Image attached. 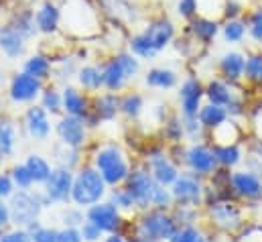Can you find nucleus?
I'll use <instances>...</instances> for the list:
<instances>
[{"instance_id":"obj_1","label":"nucleus","mask_w":262,"mask_h":242,"mask_svg":"<svg viewBox=\"0 0 262 242\" xmlns=\"http://www.w3.org/2000/svg\"><path fill=\"white\" fill-rule=\"evenodd\" d=\"M177 230H179L177 220L173 216L157 210V212H150L148 216L142 218V222L138 226V238H140V242L171 240Z\"/></svg>"},{"instance_id":"obj_2","label":"nucleus","mask_w":262,"mask_h":242,"mask_svg":"<svg viewBox=\"0 0 262 242\" xmlns=\"http://www.w3.org/2000/svg\"><path fill=\"white\" fill-rule=\"evenodd\" d=\"M104 191H106V182H104L102 173L96 169H83L73 179L71 197L77 206H94L100 201Z\"/></svg>"},{"instance_id":"obj_3","label":"nucleus","mask_w":262,"mask_h":242,"mask_svg":"<svg viewBox=\"0 0 262 242\" xmlns=\"http://www.w3.org/2000/svg\"><path fill=\"white\" fill-rule=\"evenodd\" d=\"M96 167L98 171L102 173L104 182L110 183V185H116V183L128 179V163L122 155L120 149L116 147H106L102 149L98 155H96Z\"/></svg>"},{"instance_id":"obj_4","label":"nucleus","mask_w":262,"mask_h":242,"mask_svg":"<svg viewBox=\"0 0 262 242\" xmlns=\"http://www.w3.org/2000/svg\"><path fill=\"white\" fill-rule=\"evenodd\" d=\"M173 199L179 201V206H199L205 197V187L197 173H181L175 183L171 185Z\"/></svg>"},{"instance_id":"obj_5","label":"nucleus","mask_w":262,"mask_h":242,"mask_svg":"<svg viewBox=\"0 0 262 242\" xmlns=\"http://www.w3.org/2000/svg\"><path fill=\"white\" fill-rule=\"evenodd\" d=\"M43 208V201L37 195H31L27 191H20L16 195H12L10 201V220L14 224L20 226H29L33 222H37L39 210Z\"/></svg>"},{"instance_id":"obj_6","label":"nucleus","mask_w":262,"mask_h":242,"mask_svg":"<svg viewBox=\"0 0 262 242\" xmlns=\"http://www.w3.org/2000/svg\"><path fill=\"white\" fill-rule=\"evenodd\" d=\"M142 35L148 39V43L155 47V51L161 53V51H165V49L175 41V37H177V27H175V23H173L171 18L159 16V18H152V21L144 27Z\"/></svg>"},{"instance_id":"obj_7","label":"nucleus","mask_w":262,"mask_h":242,"mask_svg":"<svg viewBox=\"0 0 262 242\" xmlns=\"http://www.w3.org/2000/svg\"><path fill=\"white\" fill-rule=\"evenodd\" d=\"M205 98V86L197 77H187L179 88V104L183 118H197L201 110V102Z\"/></svg>"},{"instance_id":"obj_8","label":"nucleus","mask_w":262,"mask_h":242,"mask_svg":"<svg viewBox=\"0 0 262 242\" xmlns=\"http://www.w3.org/2000/svg\"><path fill=\"white\" fill-rule=\"evenodd\" d=\"M185 163L189 165V169L197 173L199 177H207V175H213V171L220 167L217 165V159H215V153H213V147H207V145H191L187 151H185Z\"/></svg>"},{"instance_id":"obj_9","label":"nucleus","mask_w":262,"mask_h":242,"mask_svg":"<svg viewBox=\"0 0 262 242\" xmlns=\"http://www.w3.org/2000/svg\"><path fill=\"white\" fill-rule=\"evenodd\" d=\"M159 183L155 182L152 173H144V171H134L132 175H128V191H130L132 199H134V206L138 208H148L152 206V197H155V191H157Z\"/></svg>"},{"instance_id":"obj_10","label":"nucleus","mask_w":262,"mask_h":242,"mask_svg":"<svg viewBox=\"0 0 262 242\" xmlns=\"http://www.w3.org/2000/svg\"><path fill=\"white\" fill-rule=\"evenodd\" d=\"M209 216L211 222L222 230H236L242 226V212L230 199H217L209 204Z\"/></svg>"},{"instance_id":"obj_11","label":"nucleus","mask_w":262,"mask_h":242,"mask_svg":"<svg viewBox=\"0 0 262 242\" xmlns=\"http://www.w3.org/2000/svg\"><path fill=\"white\" fill-rule=\"evenodd\" d=\"M41 82H43V79L31 75V73H27V71L16 73V75L12 77L10 90H8L12 102H18V104H23V102H33V100L41 94V90H43V84H41Z\"/></svg>"},{"instance_id":"obj_12","label":"nucleus","mask_w":262,"mask_h":242,"mask_svg":"<svg viewBox=\"0 0 262 242\" xmlns=\"http://www.w3.org/2000/svg\"><path fill=\"white\" fill-rule=\"evenodd\" d=\"M230 187H232V193H236L242 199L254 201V199L262 197V179L260 175L252 169L234 171L232 179H230Z\"/></svg>"},{"instance_id":"obj_13","label":"nucleus","mask_w":262,"mask_h":242,"mask_svg":"<svg viewBox=\"0 0 262 242\" xmlns=\"http://www.w3.org/2000/svg\"><path fill=\"white\" fill-rule=\"evenodd\" d=\"M220 31H222L220 18H211V16L199 14L193 21L187 23V33L191 35V39L195 43H201V45H211L213 39L220 35Z\"/></svg>"},{"instance_id":"obj_14","label":"nucleus","mask_w":262,"mask_h":242,"mask_svg":"<svg viewBox=\"0 0 262 242\" xmlns=\"http://www.w3.org/2000/svg\"><path fill=\"white\" fill-rule=\"evenodd\" d=\"M220 75L230 84H240L246 73V55L240 51H226L220 57Z\"/></svg>"},{"instance_id":"obj_15","label":"nucleus","mask_w":262,"mask_h":242,"mask_svg":"<svg viewBox=\"0 0 262 242\" xmlns=\"http://www.w3.org/2000/svg\"><path fill=\"white\" fill-rule=\"evenodd\" d=\"M238 96H240V94L236 92V84H230V82H226L224 77L209 79L207 86H205V98H207V102L217 104V106H224L226 110H228V106H230Z\"/></svg>"},{"instance_id":"obj_16","label":"nucleus","mask_w":262,"mask_h":242,"mask_svg":"<svg viewBox=\"0 0 262 242\" xmlns=\"http://www.w3.org/2000/svg\"><path fill=\"white\" fill-rule=\"evenodd\" d=\"M25 41L27 37L12 25V23H6V25H0V51L10 57V59H16L25 53Z\"/></svg>"},{"instance_id":"obj_17","label":"nucleus","mask_w":262,"mask_h":242,"mask_svg":"<svg viewBox=\"0 0 262 242\" xmlns=\"http://www.w3.org/2000/svg\"><path fill=\"white\" fill-rule=\"evenodd\" d=\"M73 189V175L67 167L55 169L47 179V197L51 201H66Z\"/></svg>"},{"instance_id":"obj_18","label":"nucleus","mask_w":262,"mask_h":242,"mask_svg":"<svg viewBox=\"0 0 262 242\" xmlns=\"http://www.w3.org/2000/svg\"><path fill=\"white\" fill-rule=\"evenodd\" d=\"M88 220L100 226L104 232H110L120 224V214L114 204H94L88 210Z\"/></svg>"},{"instance_id":"obj_19","label":"nucleus","mask_w":262,"mask_h":242,"mask_svg":"<svg viewBox=\"0 0 262 242\" xmlns=\"http://www.w3.org/2000/svg\"><path fill=\"white\" fill-rule=\"evenodd\" d=\"M57 134L63 140V145H69L73 149H77L83 138H85V128H83V120L79 116H71L67 114L66 118H61L57 124Z\"/></svg>"},{"instance_id":"obj_20","label":"nucleus","mask_w":262,"mask_h":242,"mask_svg":"<svg viewBox=\"0 0 262 242\" xmlns=\"http://www.w3.org/2000/svg\"><path fill=\"white\" fill-rule=\"evenodd\" d=\"M59 21H61V10L55 2L47 0L39 6V10L35 12V23H37V31L43 35H51L59 29Z\"/></svg>"},{"instance_id":"obj_21","label":"nucleus","mask_w":262,"mask_h":242,"mask_svg":"<svg viewBox=\"0 0 262 242\" xmlns=\"http://www.w3.org/2000/svg\"><path fill=\"white\" fill-rule=\"evenodd\" d=\"M27 130L33 138H39L43 140L49 130H51V124H49V116H47V110L43 106H33L29 108L27 112Z\"/></svg>"},{"instance_id":"obj_22","label":"nucleus","mask_w":262,"mask_h":242,"mask_svg":"<svg viewBox=\"0 0 262 242\" xmlns=\"http://www.w3.org/2000/svg\"><path fill=\"white\" fill-rule=\"evenodd\" d=\"M150 167H152V177H155V182L165 185V187H167V185H173L175 179L179 177V171H177L175 163H173L169 157H165V155L152 157Z\"/></svg>"},{"instance_id":"obj_23","label":"nucleus","mask_w":262,"mask_h":242,"mask_svg":"<svg viewBox=\"0 0 262 242\" xmlns=\"http://www.w3.org/2000/svg\"><path fill=\"white\" fill-rule=\"evenodd\" d=\"M222 39L230 45H240L246 37H248V27H246V18L240 16V18H226L224 25H222V31H220Z\"/></svg>"},{"instance_id":"obj_24","label":"nucleus","mask_w":262,"mask_h":242,"mask_svg":"<svg viewBox=\"0 0 262 242\" xmlns=\"http://www.w3.org/2000/svg\"><path fill=\"white\" fill-rule=\"evenodd\" d=\"M126 73H124V69L120 67V63L118 59L114 57V59H110L104 67H102V84H104V88H108L110 92H118L124 84H126Z\"/></svg>"},{"instance_id":"obj_25","label":"nucleus","mask_w":262,"mask_h":242,"mask_svg":"<svg viewBox=\"0 0 262 242\" xmlns=\"http://www.w3.org/2000/svg\"><path fill=\"white\" fill-rule=\"evenodd\" d=\"M197 118H199V122H201V126H203V128L213 130V128H217L220 124H224V122L228 120V118H230V114H228V110H226L224 106H217V104L207 102V104H203V106H201V110H199Z\"/></svg>"},{"instance_id":"obj_26","label":"nucleus","mask_w":262,"mask_h":242,"mask_svg":"<svg viewBox=\"0 0 262 242\" xmlns=\"http://www.w3.org/2000/svg\"><path fill=\"white\" fill-rule=\"evenodd\" d=\"M144 82L155 90H171L177 86V73L169 67H152L148 69Z\"/></svg>"},{"instance_id":"obj_27","label":"nucleus","mask_w":262,"mask_h":242,"mask_svg":"<svg viewBox=\"0 0 262 242\" xmlns=\"http://www.w3.org/2000/svg\"><path fill=\"white\" fill-rule=\"evenodd\" d=\"M213 153H215L217 165L224 167V169L236 167L242 161V151L236 143H232V145H213Z\"/></svg>"},{"instance_id":"obj_28","label":"nucleus","mask_w":262,"mask_h":242,"mask_svg":"<svg viewBox=\"0 0 262 242\" xmlns=\"http://www.w3.org/2000/svg\"><path fill=\"white\" fill-rule=\"evenodd\" d=\"M61 96H63V108L67 110V114L79 116V118H85L88 116V102H85V98L77 90L66 88Z\"/></svg>"},{"instance_id":"obj_29","label":"nucleus","mask_w":262,"mask_h":242,"mask_svg":"<svg viewBox=\"0 0 262 242\" xmlns=\"http://www.w3.org/2000/svg\"><path fill=\"white\" fill-rule=\"evenodd\" d=\"M246 27H248V37L252 39L254 45L262 47V2L256 6H250L244 14Z\"/></svg>"},{"instance_id":"obj_30","label":"nucleus","mask_w":262,"mask_h":242,"mask_svg":"<svg viewBox=\"0 0 262 242\" xmlns=\"http://www.w3.org/2000/svg\"><path fill=\"white\" fill-rule=\"evenodd\" d=\"M25 165H27V169H29V173H31V177H33L35 183H47V179L53 173L51 171V165L43 157H39V155H31Z\"/></svg>"},{"instance_id":"obj_31","label":"nucleus","mask_w":262,"mask_h":242,"mask_svg":"<svg viewBox=\"0 0 262 242\" xmlns=\"http://www.w3.org/2000/svg\"><path fill=\"white\" fill-rule=\"evenodd\" d=\"M120 110V100L114 94H104L96 100V116L104 120H112Z\"/></svg>"},{"instance_id":"obj_32","label":"nucleus","mask_w":262,"mask_h":242,"mask_svg":"<svg viewBox=\"0 0 262 242\" xmlns=\"http://www.w3.org/2000/svg\"><path fill=\"white\" fill-rule=\"evenodd\" d=\"M244 79L262 88V51H252V53L246 55V73H244Z\"/></svg>"},{"instance_id":"obj_33","label":"nucleus","mask_w":262,"mask_h":242,"mask_svg":"<svg viewBox=\"0 0 262 242\" xmlns=\"http://www.w3.org/2000/svg\"><path fill=\"white\" fill-rule=\"evenodd\" d=\"M77 79H79V84H81L85 90H92V92H96V90H100V88L104 86V84H102V69L96 67V65H85V67H81L79 73H77Z\"/></svg>"},{"instance_id":"obj_34","label":"nucleus","mask_w":262,"mask_h":242,"mask_svg":"<svg viewBox=\"0 0 262 242\" xmlns=\"http://www.w3.org/2000/svg\"><path fill=\"white\" fill-rule=\"evenodd\" d=\"M23 71H27V73H31V75H35L39 79H45L51 73V61L45 55H31L29 59L25 61V69Z\"/></svg>"},{"instance_id":"obj_35","label":"nucleus","mask_w":262,"mask_h":242,"mask_svg":"<svg viewBox=\"0 0 262 242\" xmlns=\"http://www.w3.org/2000/svg\"><path fill=\"white\" fill-rule=\"evenodd\" d=\"M128 47H130L132 55H136V57H140V59H155V57L159 55V53L155 51V47L148 43V39H146L142 33H138V35L132 37Z\"/></svg>"},{"instance_id":"obj_36","label":"nucleus","mask_w":262,"mask_h":242,"mask_svg":"<svg viewBox=\"0 0 262 242\" xmlns=\"http://www.w3.org/2000/svg\"><path fill=\"white\" fill-rule=\"evenodd\" d=\"M12 25L29 39L31 35L37 33V23H35V12L33 10H18V14L14 16Z\"/></svg>"},{"instance_id":"obj_37","label":"nucleus","mask_w":262,"mask_h":242,"mask_svg":"<svg viewBox=\"0 0 262 242\" xmlns=\"http://www.w3.org/2000/svg\"><path fill=\"white\" fill-rule=\"evenodd\" d=\"M169 242H205L203 232L191 226V224H185V226H179V230L175 232V236Z\"/></svg>"},{"instance_id":"obj_38","label":"nucleus","mask_w":262,"mask_h":242,"mask_svg":"<svg viewBox=\"0 0 262 242\" xmlns=\"http://www.w3.org/2000/svg\"><path fill=\"white\" fill-rule=\"evenodd\" d=\"M14 149V126L10 122H0V153L10 155Z\"/></svg>"},{"instance_id":"obj_39","label":"nucleus","mask_w":262,"mask_h":242,"mask_svg":"<svg viewBox=\"0 0 262 242\" xmlns=\"http://www.w3.org/2000/svg\"><path fill=\"white\" fill-rule=\"evenodd\" d=\"M201 12V0H177V14L183 21H193Z\"/></svg>"},{"instance_id":"obj_40","label":"nucleus","mask_w":262,"mask_h":242,"mask_svg":"<svg viewBox=\"0 0 262 242\" xmlns=\"http://www.w3.org/2000/svg\"><path fill=\"white\" fill-rule=\"evenodd\" d=\"M120 110L124 114H128L132 118H136L142 112V96L140 94H126L120 100Z\"/></svg>"},{"instance_id":"obj_41","label":"nucleus","mask_w":262,"mask_h":242,"mask_svg":"<svg viewBox=\"0 0 262 242\" xmlns=\"http://www.w3.org/2000/svg\"><path fill=\"white\" fill-rule=\"evenodd\" d=\"M43 108L51 114L59 112L63 108V96L57 90H45L43 92Z\"/></svg>"},{"instance_id":"obj_42","label":"nucleus","mask_w":262,"mask_h":242,"mask_svg":"<svg viewBox=\"0 0 262 242\" xmlns=\"http://www.w3.org/2000/svg\"><path fill=\"white\" fill-rule=\"evenodd\" d=\"M116 59L120 63V67L124 69V73H126L128 79L134 77L140 71V63L136 59V55H132V53H120V55H116Z\"/></svg>"},{"instance_id":"obj_43","label":"nucleus","mask_w":262,"mask_h":242,"mask_svg":"<svg viewBox=\"0 0 262 242\" xmlns=\"http://www.w3.org/2000/svg\"><path fill=\"white\" fill-rule=\"evenodd\" d=\"M12 182L16 183L20 189H29L31 183H35L33 177H31V173H29V169H27V165H16L12 169Z\"/></svg>"},{"instance_id":"obj_44","label":"nucleus","mask_w":262,"mask_h":242,"mask_svg":"<svg viewBox=\"0 0 262 242\" xmlns=\"http://www.w3.org/2000/svg\"><path fill=\"white\" fill-rule=\"evenodd\" d=\"M102 228L100 226H96L94 222H85L83 226H81V236H83V240H90V242H94V240H100V236H102Z\"/></svg>"},{"instance_id":"obj_45","label":"nucleus","mask_w":262,"mask_h":242,"mask_svg":"<svg viewBox=\"0 0 262 242\" xmlns=\"http://www.w3.org/2000/svg\"><path fill=\"white\" fill-rule=\"evenodd\" d=\"M33 242H59V232L51 228H39L33 234Z\"/></svg>"},{"instance_id":"obj_46","label":"nucleus","mask_w":262,"mask_h":242,"mask_svg":"<svg viewBox=\"0 0 262 242\" xmlns=\"http://www.w3.org/2000/svg\"><path fill=\"white\" fill-rule=\"evenodd\" d=\"M112 199H114V204L120 206V208H130V206H134V199H132L128 189H118V191H114V193H112Z\"/></svg>"},{"instance_id":"obj_47","label":"nucleus","mask_w":262,"mask_h":242,"mask_svg":"<svg viewBox=\"0 0 262 242\" xmlns=\"http://www.w3.org/2000/svg\"><path fill=\"white\" fill-rule=\"evenodd\" d=\"M0 242H33V236H29L25 230H16V232H8L4 234Z\"/></svg>"},{"instance_id":"obj_48","label":"nucleus","mask_w":262,"mask_h":242,"mask_svg":"<svg viewBox=\"0 0 262 242\" xmlns=\"http://www.w3.org/2000/svg\"><path fill=\"white\" fill-rule=\"evenodd\" d=\"M81 232L77 230V228H69L67 226L66 230H61L59 232V242H81Z\"/></svg>"},{"instance_id":"obj_49","label":"nucleus","mask_w":262,"mask_h":242,"mask_svg":"<svg viewBox=\"0 0 262 242\" xmlns=\"http://www.w3.org/2000/svg\"><path fill=\"white\" fill-rule=\"evenodd\" d=\"M63 218H66V226H69V228H75L77 224H83V216L79 212H73V210L66 212Z\"/></svg>"},{"instance_id":"obj_50","label":"nucleus","mask_w":262,"mask_h":242,"mask_svg":"<svg viewBox=\"0 0 262 242\" xmlns=\"http://www.w3.org/2000/svg\"><path fill=\"white\" fill-rule=\"evenodd\" d=\"M12 193V177L0 175V197H8Z\"/></svg>"},{"instance_id":"obj_51","label":"nucleus","mask_w":262,"mask_h":242,"mask_svg":"<svg viewBox=\"0 0 262 242\" xmlns=\"http://www.w3.org/2000/svg\"><path fill=\"white\" fill-rule=\"evenodd\" d=\"M10 222V208L6 204H2V197H0V228L6 226Z\"/></svg>"},{"instance_id":"obj_52","label":"nucleus","mask_w":262,"mask_h":242,"mask_svg":"<svg viewBox=\"0 0 262 242\" xmlns=\"http://www.w3.org/2000/svg\"><path fill=\"white\" fill-rule=\"evenodd\" d=\"M254 151H256V159H258V161H262V138H260V140H256Z\"/></svg>"},{"instance_id":"obj_53","label":"nucleus","mask_w":262,"mask_h":242,"mask_svg":"<svg viewBox=\"0 0 262 242\" xmlns=\"http://www.w3.org/2000/svg\"><path fill=\"white\" fill-rule=\"evenodd\" d=\"M106 242H124V240H122L120 236H116V234H114V236H110V238H108Z\"/></svg>"},{"instance_id":"obj_54","label":"nucleus","mask_w":262,"mask_h":242,"mask_svg":"<svg viewBox=\"0 0 262 242\" xmlns=\"http://www.w3.org/2000/svg\"><path fill=\"white\" fill-rule=\"evenodd\" d=\"M2 79H4V77H2V71H0V84H2Z\"/></svg>"},{"instance_id":"obj_55","label":"nucleus","mask_w":262,"mask_h":242,"mask_svg":"<svg viewBox=\"0 0 262 242\" xmlns=\"http://www.w3.org/2000/svg\"><path fill=\"white\" fill-rule=\"evenodd\" d=\"M0 155H2V153H0ZM0 159H2V157H0Z\"/></svg>"}]
</instances>
